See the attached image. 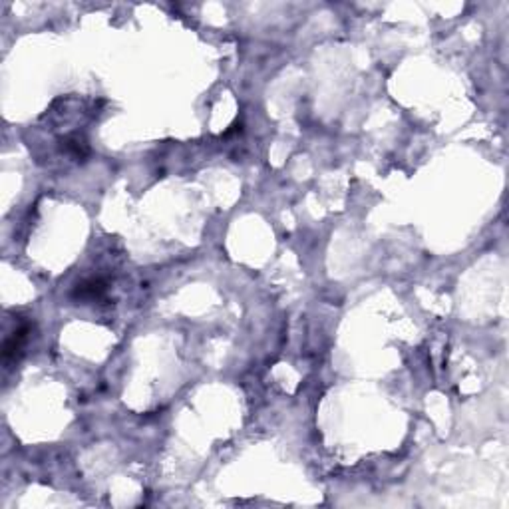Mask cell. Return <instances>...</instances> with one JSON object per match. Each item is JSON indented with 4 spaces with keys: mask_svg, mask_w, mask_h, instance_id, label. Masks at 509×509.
Instances as JSON below:
<instances>
[{
    "mask_svg": "<svg viewBox=\"0 0 509 509\" xmlns=\"http://www.w3.org/2000/svg\"><path fill=\"white\" fill-rule=\"evenodd\" d=\"M28 332H30V327H28V325H22V327L16 328L8 339L4 340V348H2V358H4V362L16 360V356L22 353L24 342H27L28 339Z\"/></svg>",
    "mask_w": 509,
    "mask_h": 509,
    "instance_id": "6da1fadb",
    "label": "cell"
}]
</instances>
